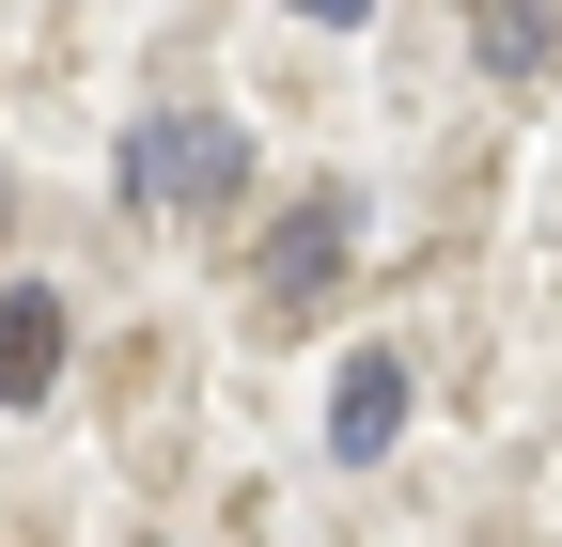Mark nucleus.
<instances>
[{"label": "nucleus", "instance_id": "3", "mask_svg": "<svg viewBox=\"0 0 562 547\" xmlns=\"http://www.w3.org/2000/svg\"><path fill=\"white\" fill-rule=\"evenodd\" d=\"M391 438H406V360H391V345H360V360L328 376V454H344V469H375Z\"/></svg>", "mask_w": 562, "mask_h": 547}, {"label": "nucleus", "instance_id": "5", "mask_svg": "<svg viewBox=\"0 0 562 547\" xmlns=\"http://www.w3.org/2000/svg\"><path fill=\"white\" fill-rule=\"evenodd\" d=\"M469 47H484V79H562V0H469Z\"/></svg>", "mask_w": 562, "mask_h": 547}, {"label": "nucleus", "instance_id": "6", "mask_svg": "<svg viewBox=\"0 0 562 547\" xmlns=\"http://www.w3.org/2000/svg\"><path fill=\"white\" fill-rule=\"evenodd\" d=\"M297 16H313V32H360V16H375V0H297Z\"/></svg>", "mask_w": 562, "mask_h": 547}, {"label": "nucleus", "instance_id": "2", "mask_svg": "<svg viewBox=\"0 0 562 547\" xmlns=\"http://www.w3.org/2000/svg\"><path fill=\"white\" fill-rule=\"evenodd\" d=\"M344 250H360V203H344V188H313V203H297V220H281V235H266V266H250V298H266L281 328H297V313H313V298L344 282Z\"/></svg>", "mask_w": 562, "mask_h": 547}, {"label": "nucleus", "instance_id": "4", "mask_svg": "<svg viewBox=\"0 0 562 547\" xmlns=\"http://www.w3.org/2000/svg\"><path fill=\"white\" fill-rule=\"evenodd\" d=\"M63 391V282H0V406Z\"/></svg>", "mask_w": 562, "mask_h": 547}, {"label": "nucleus", "instance_id": "1", "mask_svg": "<svg viewBox=\"0 0 562 547\" xmlns=\"http://www.w3.org/2000/svg\"><path fill=\"white\" fill-rule=\"evenodd\" d=\"M235 172H250V142H235L220 110L125 125V203H157V220H172V203H188V220H203V203H235Z\"/></svg>", "mask_w": 562, "mask_h": 547}]
</instances>
